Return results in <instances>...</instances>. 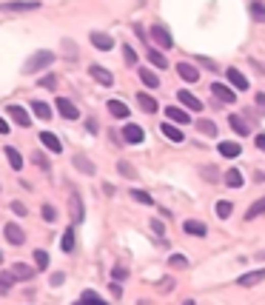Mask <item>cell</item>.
<instances>
[{"label":"cell","mask_w":265,"mask_h":305,"mask_svg":"<svg viewBox=\"0 0 265 305\" xmlns=\"http://www.w3.org/2000/svg\"><path fill=\"white\" fill-rule=\"evenodd\" d=\"M151 37H154V43H160V49H171V46H174L168 29H165V26H160V23H154V26H151Z\"/></svg>","instance_id":"3957f363"},{"label":"cell","mask_w":265,"mask_h":305,"mask_svg":"<svg viewBox=\"0 0 265 305\" xmlns=\"http://www.w3.org/2000/svg\"><path fill=\"white\" fill-rule=\"evenodd\" d=\"M89 74H92L100 86H114V74L108 72V69H103V66H97V63L89 66Z\"/></svg>","instance_id":"7a4b0ae2"},{"label":"cell","mask_w":265,"mask_h":305,"mask_svg":"<svg viewBox=\"0 0 265 305\" xmlns=\"http://www.w3.org/2000/svg\"><path fill=\"white\" fill-rule=\"evenodd\" d=\"M51 63H54V54H51V51H35V54L26 60L23 72H26V74H35V72H40V69H46V66H51Z\"/></svg>","instance_id":"6da1fadb"},{"label":"cell","mask_w":265,"mask_h":305,"mask_svg":"<svg viewBox=\"0 0 265 305\" xmlns=\"http://www.w3.org/2000/svg\"><path fill=\"white\" fill-rule=\"evenodd\" d=\"M86 129L92 131V134H97V120H94V117H89V120H86Z\"/></svg>","instance_id":"681fc988"},{"label":"cell","mask_w":265,"mask_h":305,"mask_svg":"<svg viewBox=\"0 0 265 305\" xmlns=\"http://www.w3.org/2000/svg\"><path fill=\"white\" fill-rule=\"evenodd\" d=\"M211 95H214L217 100H222V103H237L234 88H228L225 83H214V86H211Z\"/></svg>","instance_id":"8992f818"},{"label":"cell","mask_w":265,"mask_h":305,"mask_svg":"<svg viewBox=\"0 0 265 305\" xmlns=\"http://www.w3.org/2000/svg\"><path fill=\"white\" fill-rule=\"evenodd\" d=\"M177 74L186 83H197V80H200V72H197L191 63H177Z\"/></svg>","instance_id":"5bb4252c"},{"label":"cell","mask_w":265,"mask_h":305,"mask_svg":"<svg viewBox=\"0 0 265 305\" xmlns=\"http://www.w3.org/2000/svg\"><path fill=\"white\" fill-rule=\"evenodd\" d=\"M177 100L183 103V106H186L188 111H200V109H202V103L197 100V97H194L191 92H183V88H180V92H177Z\"/></svg>","instance_id":"9a60e30c"},{"label":"cell","mask_w":265,"mask_h":305,"mask_svg":"<svg viewBox=\"0 0 265 305\" xmlns=\"http://www.w3.org/2000/svg\"><path fill=\"white\" fill-rule=\"evenodd\" d=\"M257 260H265V251H259V254H257Z\"/></svg>","instance_id":"11a10c76"},{"label":"cell","mask_w":265,"mask_h":305,"mask_svg":"<svg viewBox=\"0 0 265 305\" xmlns=\"http://www.w3.org/2000/svg\"><path fill=\"white\" fill-rule=\"evenodd\" d=\"M32 160H35V163H37V166H40V168H46V171H49V168H51V163L46 160V154H43V151H35V154H32Z\"/></svg>","instance_id":"f35d334b"},{"label":"cell","mask_w":265,"mask_h":305,"mask_svg":"<svg viewBox=\"0 0 265 305\" xmlns=\"http://www.w3.org/2000/svg\"><path fill=\"white\" fill-rule=\"evenodd\" d=\"M37 86H40V88H54V86H57V80H54V74H46V77L37 80Z\"/></svg>","instance_id":"b9f144b4"},{"label":"cell","mask_w":265,"mask_h":305,"mask_svg":"<svg viewBox=\"0 0 265 305\" xmlns=\"http://www.w3.org/2000/svg\"><path fill=\"white\" fill-rule=\"evenodd\" d=\"M151 228H154V231H157L160 237H163V234H165V225L160 223V220H151Z\"/></svg>","instance_id":"7dc6e473"},{"label":"cell","mask_w":265,"mask_h":305,"mask_svg":"<svg viewBox=\"0 0 265 305\" xmlns=\"http://www.w3.org/2000/svg\"><path fill=\"white\" fill-rule=\"evenodd\" d=\"M40 143H43L51 154H60V151H63V143H60V137H57V134H51V131H40Z\"/></svg>","instance_id":"9c48e42d"},{"label":"cell","mask_w":265,"mask_h":305,"mask_svg":"<svg viewBox=\"0 0 265 305\" xmlns=\"http://www.w3.org/2000/svg\"><path fill=\"white\" fill-rule=\"evenodd\" d=\"M257 106H259V111H265V95H257Z\"/></svg>","instance_id":"db71d44e"},{"label":"cell","mask_w":265,"mask_h":305,"mask_svg":"<svg viewBox=\"0 0 265 305\" xmlns=\"http://www.w3.org/2000/svg\"><path fill=\"white\" fill-rule=\"evenodd\" d=\"M251 15L257 17L259 23L265 20V6H262V3H259V0H251Z\"/></svg>","instance_id":"d590c367"},{"label":"cell","mask_w":265,"mask_h":305,"mask_svg":"<svg viewBox=\"0 0 265 305\" xmlns=\"http://www.w3.org/2000/svg\"><path fill=\"white\" fill-rule=\"evenodd\" d=\"M35 260H37V268H40V271L49 265V254H46L43 248H37V251H35Z\"/></svg>","instance_id":"74e56055"},{"label":"cell","mask_w":265,"mask_h":305,"mask_svg":"<svg viewBox=\"0 0 265 305\" xmlns=\"http://www.w3.org/2000/svg\"><path fill=\"white\" fill-rule=\"evenodd\" d=\"M63 283H66L63 274H51V285H63Z\"/></svg>","instance_id":"f907efd6"},{"label":"cell","mask_w":265,"mask_h":305,"mask_svg":"<svg viewBox=\"0 0 265 305\" xmlns=\"http://www.w3.org/2000/svg\"><path fill=\"white\" fill-rule=\"evenodd\" d=\"M228 80H231V86H234L237 92H245V88H248V80L243 77L240 69H228Z\"/></svg>","instance_id":"ffe728a7"},{"label":"cell","mask_w":265,"mask_h":305,"mask_svg":"<svg viewBox=\"0 0 265 305\" xmlns=\"http://www.w3.org/2000/svg\"><path fill=\"white\" fill-rule=\"evenodd\" d=\"M123 54H126V63H129V66H137V54H134L131 46H123Z\"/></svg>","instance_id":"7bdbcfd3"},{"label":"cell","mask_w":265,"mask_h":305,"mask_svg":"<svg viewBox=\"0 0 265 305\" xmlns=\"http://www.w3.org/2000/svg\"><path fill=\"white\" fill-rule=\"evenodd\" d=\"M12 211H15L17 217H26V205H23V203H17V200L12 203Z\"/></svg>","instance_id":"bcb514c9"},{"label":"cell","mask_w":265,"mask_h":305,"mask_svg":"<svg viewBox=\"0 0 265 305\" xmlns=\"http://www.w3.org/2000/svg\"><path fill=\"white\" fill-rule=\"evenodd\" d=\"M3 9L6 12H35V9H40V3L37 0H20V3L9 0V3H3Z\"/></svg>","instance_id":"30bf717a"},{"label":"cell","mask_w":265,"mask_h":305,"mask_svg":"<svg viewBox=\"0 0 265 305\" xmlns=\"http://www.w3.org/2000/svg\"><path fill=\"white\" fill-rule=\"evenodd\" d=\"M60 248H63L66 254H72V251H74V228H66V231H63V240H60Z\"/></svg>","instance_id":"4dcf8cb0"},{"label":"cell","mask_w":265,"mask_h":305,"mask_svg":"<svg viewBox=\"0 0 265 305\" xmlns=\"http://www.w3.org/2000/svg\"><path fill=\"white\" fill-rule=\"evenodd\" d=\"M220 154H222V157H240V154H243V145L222 140V143H220Z\"/></svg>","instance_id":"cb8c5ba5"},{"label":"cell","mask_w":265,"mask_h":305,"mask_svg":"<svg viewBox=\"0 0 265 305\" xmlns=\"http://www.w3.org/2000/svg\"><path fill=\"white\" fill-rule=\"evenodd\" d=\"M131 200H137L140 205H154L151 194H149V191H143V189H134V191H131Z\"/></svg>","instance_id":"d6a6232c"},{"label":"cell","mask_w":265,"mask_h":305,"mask_svg":"<svg viewBox=\"0 0 265 305\" xmlns=\"http://www.w3.org/2000/svg\"><path fill=\"white\" fill-rule=\"evenodd\" d=\"M3 234H6L9 246H23V242H26V234H23V228H17L15 223H6V228H3Z\"/></svg>","instance_id":"5b68a950"},{"label":"cell","mask_w":265,"mask_h":305,"mask_svg":"<svg viewBox=\"0 0 265 305\" xmlns=\"http://www.w3.org/2000/svg\"><path fill=\"white\" fill-rule=\"evenodd\" d=\"M140 80H143V86H149V88H157L160 86V77L151 69H140Z\"/></svg>","instance_id":"4316f807"},{"label":"cell","mask_w":265,"mask_h":305,"mask_svg":"<svg viewBox=\"0 0 265 305\" xmlns=\"http://www.w3.org/2000/svg\"><path fill=\"white\" fill-rule=\"evenodd\" d=\"M111 294H114V297H123V291H120V285H114V280H111Z\"/></svg>","instance_id":"f5cc1de1"},{"label":"cell","mask_w":265,"mask_h":305,"mask_svg":"<svg viewBox=\"0 0 265 305\" xmlns=\"http://www.w3.org/2000/svg\"><path fill=\"white\" fill-rule=\"evenodd\" d=\"M100 294H97V291H83V294H80V302H100Z\"/></svg>","instance_id":"ab89813d"},{"label":"cell","mask_w":265,"mask_h":305,"mask_svg":"<svg viewBox=\"0 0 265 305\" xmlns=\"http://www.w3.org/2000/svg\"><path fill=\"white\" fill-rule=\"evenodd\" d=\"M231 211H234V205H231L228 200H220V203H217V217L220 220H228Z\"/></svg>","instance_id":"e575fe53"},{"label":"cell","mask_w":265,"mask_h":305,"mask_svg":"<svg viewBox=\"0 0 265 305\" xmlns=\"http://www.w3.org/2000/svg\"><path fill=\"white\" fill-rule=\"evenodd\" d=\"M257 145H259V151H265V134H257Z\"/></svg>","instance_id":"816d5d0a"},{"label":"cell","mask_w":265,"mask_h":305,"mask_svg":"<svg viewBox=\"0 0 265 305\" xmlns=\"http://www.w3.org/2000/svg\"><path fill=\"white\" fill-rule=\"evenodd\" d=\"M32 111H35L40 120H49L51 117V109H49V103H43V100H35L32 103Z\"/></svg>","instance_id":"f546056e"},{"label":"cell","mask_w":265,"mask_h":305,"mask_svg":"<svg viewBox=\"0 0 265 305\" xmlns=\"http://www.w3.org/2000/svg\"><path fill=\"white\" fill-rule=\"evenodd\" d=\"M126 277H129V271L123 268V265H117V268L111 271V280H114V283H120V280H126Z\"/></svg>","instance_id":"f6af8a7d"},{"label":"cell","mask_w":265,"mask_h":305,"mask_svg":"<svg viewBox=\"0 0 265 305\" xmlns=\"http://www.w3.org/2000/svg\"><path fill=\"white\" fill-rule=\"evenodd\" d=\"M259 280H265V268H259V271H248V274H243L240 280H237V283L248 288V285H257Z\"/></svg>","instance_id":"603a6c76"},{"label":"cell","mask_w":265,"mask_h":305,"mask_svg":"<svg viewBox=\"0 0 265 305\" xmlns=\"http://www.w3.org/2000/svg\"><path fill=\"white\" fill-rule=\"evenodd\" d=\"M168 262H171L174 268H186V265H188V257H186V254H171V260H168Z\"/></svg>","instance_id":"60d3db41"},{"label":"cell","mask_w":265,"mask_h":305,"mask_svg":"<svg viewBox=\"0 0 265 305\" xmlns=\"http://www.w3.org/2000/svg\"><path fill=\"white\" fill-rule=\"evenodd\" d=\"M225 186H231V189H240V186H243L240 168H228V171H225Z\"/></svg>","instance_id":"f1b7e54d"},{"label":"cell","mask_w":265,"mask_h":305,"mask_svg":"<svg viewBox=\"0 0 265 305\" xmlns=\"http://www.w3.org/2000/svg\"><path fill=\"white\" fill-rule=\"evenodd\" d=\"M40 214H43V220L46 223H54V220H57V211H54V205H40Z\"/></svg>","instance_id":"8d00e7d4"},{"label":"cell","mask_w":265,"mask_h":305,"mask_svg":"<svg viewBox=\"0 0 265 305\" xmlns=\"http://www.w3.org/2000/svg\"><path fill=\"white\" fill-rule=\"evenodd\" d=\"M92 46H97L100 51L114 49V37H108L106 32H92Z\"/></svg>","instance_id":"4fadbf2b"},{"label":"cell","mask_w":265,"mask_h":305,"mask_svg":"<svg viewBox=\"0 0 265 305\" xmlns=\"http://www.w3.org/2000/svg\"><path fill=\"white\" fill-rule=\"evenodd\" d=\"M3 154H6L9 166L15 168V171H20V168H23V157H20V151H17L15 145H6V148H3Z\"/></svg>","instance_id":"e0dca14e"},{"label":"cell","mask_w":265,"mask_h":305,"mask_svg":"<svg viewBox=\"0 0 265 305\" xmlns=\"http://www.w3.org/2000/svg\"><path fill=\"white\" fill-rule=\"evenodd\" d=\"M183 231H186V234H194V237H205L208 228H205V223H197V220H186V223H183Z\"/></svg>","instance_id":"ac0fdd59"},{"label":"cell","mask_w":265,"mask_h":305,"mask_svg":"<svg viewBox=\"0 0 265 305\" xmlns=\"http://www.w3.org/2000/svg\"><path fill=\"white\" fill-rule=\"evenodd\" d=\"M57 111L66 117V120H77V117H80L77 106H74L72 100H66V97H57Z\"/></svg>","instance_id":"8fae6325"},{"label":"cell","mask_w":265,"mask_h":305,"mask_svg":"<svg viewBox=\"0 0 265 305\" xmlns=\"http://www.w3.org/2000/svg\"><path fill=\"white\" fill-rule=\"evenodd\" d=\"M74 168H77V171H83V174H94V171H97V168H94V163L89 160L86 154H74Z\"/></svg>","instance_id":"2e32d148"},{"label":"cell","mask_w":265,"mask_h":305,"mask_svg":"<svg viewBox=\"0 0 265 305\" xmlns=\"http://www.w3.org/2000/svg\"><path fill=\"white\" fill-rule=\"evenodd\" d=\"M228 123H231V129H234L237 134H240V137H245V134H251V126L245 123V120H243V117H240V114H231V117H228Z\"/></svg>","instance_id":"7402d4cb"},{"label":"cell","mask_w":265,"mask_h":305,"mask_svg":"<svg viewBox=\"0 0 265 305\" xmlns=\"http://www.w3.org/2000/svg\"><path fill=\"white\" fill-rule=\"evenodd\" d=\"M165 117H168V120H174V123H183V126L191 123V114H188L183 106H168V109H165Z\"/></svg>","instance_id":"ba28073f"},{"label":"cell","mask_w":265,"mask_h":305,"mask_svg":"<svg viewBox=\"0 0 265 305\" xmlns=\"http://www.w3.org/2000/svg\"><path fill=\"white\" fill-rule=\"evenodd\" d=\"M259 214H265V197H259L257 203L248 205V211H245V220H254V217H259Z\"/></svg>","instance_id":"83f0119b"},{"label":"cell","mask_w":265,"mask_h":305,"mask_svg":"<svg viewBox=\"0 0 265 305\" xmlns=\"http://www.w3.org/2000/svg\"><path fill=\"white\" fill-rule=\"evenodd\" d=\"M123 140H126V143L129 145H140L145 140V131L140 129V126H134V123H129L126 126V129H123Z\"/></svg>","instance_id":"277c9868"},{"label":"cell","mask_w":265,"mask_h":305,"mask_svg":"<svg viewBox=\"0 0 265 305\" xmlns=\"http://www.w3.org/2000/svg\"><path fill=\"white\" fill-rule=\"evenodd\" d=\"M200 131H202V134H208V137H214V134H217V126L208 123V120H202V123H200Z\"/></svg>","instance_id":"ee69618b"},{"label":"cell","mask_w":265,"mask_h":305,"mask_svg":"<svg viewBox=\"0 0 265 305\" xmlns=\"http://www.w3.org/2000/svg\"><path fill=\"white\" fill-rule=\"evenodd\" d=\"M149 60H151V66H157V69H168V60H165L157 49H149Z\"/></svg>","instance_id":"836d02e7"},{"label":"cell","mask_w":265,"mask_h":305,"mask_svg":"<svg viewBox=\"0 0 265 305\" xmlns=\"http://www.w3.org/2000/svg\"><path fill=\"white\" fill-rule=\"evenodd\" d=\"M108 114L117 117V120H126V117H129V106L120 103V100H108Z\"/></svg>","instance_id":"d6986e66"},{"label":"cell","mask_w":265,"mask_h":305,"mask_svg":"<svg viewBox=\"0 0 265 305\" xmlns=\"http://www.w3.org/2000/svg\"><path fill=\"white\" fill-rule=\"evenodd\" d=\"M17 277L15 271L9 268V271H0V294H9V288H12V283H15Z\"/></svg>","instance_id":"484cf974"},{"label":"cell","mask_w":265,"mask_h":305,"mask_svg":"<svg viewBox=\"0 0 265 305\" xmlns=\"http://www.w3.org/2000/svg\"><path fill=\"white\" fill-rule=\"evenodd\" d=\"M86 217V208H83V200H80V191L72 189V220L74 223H83Z\"/></svg>","instance_id":"7c38bea8"},{"label":"cell","mask_w":265,"mask_h":305,"mask_svg":"<svg viewBox=\"0 0 265 305\" xmlns=\"http://www.w3.org/2000/svg\"><path fill=\"white\" fill-rule=\"evenodd\" d=\"M6 114H9V117H15V120L23 126V129H29V126H32V114L23 109V106H6Z\"/></svg>","instance_id":"52a82bcc"},{"label":"cell","mask_w":265,"mask_h":305,"mask_svg":"<svg viewBox=\"0 0 265 305\" xmlns=\"http://www.w3.org/2000/svg\"><path fill=\"white\" fill-rule=\"evenodd\" d=\"M160 129H163V134L171 140V143H183V129H177V126H171V123H163Z\"/></svg>","instance_id":"d4e9b609"},{"label":"cell","mask_w":265,"mask_h":305,"mask_svg":"<svg viewBox=\"0 0 265 305\" xmlns=\"http://www.w3.org/2000/svg\"><path fill=\"white\" fill-rule=\"evenodd\" d=\"M137 103H140V109H143L145 114H154V111L160 109V103L154 100L151 95H137Z\"/></svg>","instance_id":"44dd1931"},{"label":"cell","mask_w":265,"mask_h":305,"mask_svg":"<svg viewBox=\"0 0 265 305\" xmlns=\"http://www.w3.org/2000/svg\"><path fill=\"white\" fill-rule=\"evenodd\" d=\"M120 174H123V177H134V171H131L129 163H120Z\"/></svg>","instance_id":"c3c4849f"},{"label":"cell","mask_w":265,"mask_h":305,"mask_svg":"<svg viewBox=\"0 0 265 305\" xmlns=\"http://www.w3.org/2000/svg\"><path fill=\"white\" fill-rule=\"evenodd\" d=\"M12 271H15V277H17V280H32V277H35V268H29V265H23V262L12 265Z\"/></svg>","instance_id":"1f68e13d"}]
</instances>
